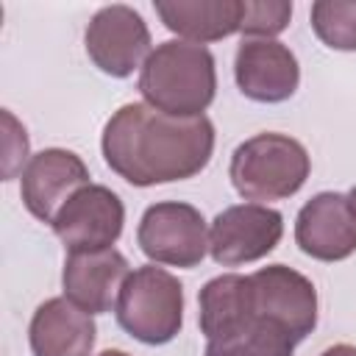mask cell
I'll return each instance as SVG.
<instances>
[{
  "label": "cell",
  "instance_id": "1",
  "mask_svg": "<svg viewBox=\"0 0 356 356\" xmlns=\"http://www.w3.org/2000/svg\"><path fill=\"white\" fill-rule=\"evenodd\" d=\"M100 150L111 172L131 186L186 181L211 161L214 125L206 114L175 117L147 103H125L103 125Z\"/></svg>",
  "mask_w": 356,
  "mask_h": 356
},
{
  "label": "cell",
  "instance_id": "2",
  "mask_svg": "<svg viewBox=\"0 0 356 356\" xmlns=\"http://www.w3.org/2000/svg\"><path fill=\"white\" fill-rule=\"evenodd\" d=\"M197 323L206 337L203 356H292L295 339L250 300L248 275L222 273L197 292Z\"/></svg>",
  "mask_w": 356,
  "mask_h": 356
},
{
  "label": "cell",
  "instance_id": "3",
  "mask_svg": "<svg viewBox=\"0 0 356 356\" xmlns=\"http://www.w3.org/2000/svg\"><path fill=\"white\" fill-rule=\"evenodd\" d=\"M139 95L147 106L175 117H203L217 95L214 56L203 44L167 39L139 70Z\"/></svg>",
  "mask_w": 356,
  "mask_h": 356
},
{
  "label": "cell",
  "instance_id": "4",
  "mask_svg": "<svg viewBox=\"0 0 356 356\" xmlns=\"http://www.w3.org/2000/svg\"><path fill=\"white\" fill-rule=\"evenodd\" d=\"M309 172H312L309 150L295 136L278 131H264L245 139L231 153V164H228V178L236 195L264 206L270 200H284L298 195Z\"/></svg>",
  "mask_w": 356,
  "mask_h": 356
},
{
  "label": "cell",
  "instance_id": "5",
  "mask_svg": "<svg viewBox=\"0 0 356 356\" xmlns=\"http://www.w3.org/2000/svg\"><path fill=\"white\" fill-rule=\"evenodd\" d=\"M120 328L142 345H167L184 328V284L159 264L136 267L117 300Z\"/></svg>",
  "mask_w": 356,
  "mask_h": 356
},
{
  "label": "cell",
  "instance_id": "6",
  "mask_svg": "<svg viewBox=\"0 0 356 356\" xmlns=\"http://www.w3.org/2000/svg\"><path fill=\"white\" fill-rule=\"evenodd\" d=\"M136 245L153 264L192 270L209 253V231L206 217L192 203L161 200L145 209Z\"/></svg>",
  "mask_w": 356,
  "mask_h": 356
},
{
  "label": "cell",
  "instance_id": "7",
  "mask_svg": "<svg viewBox=\"0 0 356 356\" xmlns=\"http://www.w3.org/2000/svg\"><path fill=\"white\" fill-rule=\"evenodd\" d=\"M83 47L89 61L111 78L134 75V70H142L153 53L147 22L136 8L122 3L103 6L92 14L83 33Z\"/></svg>",
  "mask_w": 356,
  "mask_h": 356
},
{
  "label": "cell",
  "instance_id": "8",
  "mask_svg": "<svg viewBox=\"0 0 356 356\" xmlns=\"http://www.w3.org/2000/svg\"><path fill=\"white\" fill-rule=\"evenodd\" d=\"M284 236L281 211L264 203H236L222 209L209 228V253L222 267L264 259Z\"/></svg>",
  "mask_w": 356,
  "mask_h": 356
},
{
  "label": "cell",
  "instance_id": "9",
  "mask_svg": "<svg viewBox=\"0 0 356 356\" xmlns=\"http://www.w3.org/2000/svg\"><path fill=\"white\" fill-rule=\"evenodd\" d=\"M50 225L67 253L114 248L125 225V206L114 189L86 184L61 206Z\"/></svg>",
  "mask_w": 356,
  "mask_h": 356
},
{
  "label": "cell",
  "instance_id": "10",
  "mask_svg": "<svg viewBox=\"0 0 356 356\" xmlns=\"http://www.w3.org/2000/svg\"><path fill=\"white\" fill-rule=\"evenodd\" d=\"M250 300L259 314L278 323L295 342H303L317 325V289L312 278L286 267L267 264L248 275Z\"/></svg>",
  "mask_w": 356,
  "mask_h": 356
},
{
  "label": "cell",
  "instance_id": "11",
  "mask_svg": "<svg viewBox=\"0 0 356 356\" xmlns=\"http://www.w3.org/2000/svg\"><path fill=\"white\" fill-rule=\"evenodd\" d=\"M298 248L317 261H342L356 253V206L342 192H317L295 217Z\"/></svg>",
  "mask_w": 356,
  "mask_h": 356
},
{
  "label": "cell",
  "instance_id": "12",
  "mask_svg": "<svg viewBox=\"0 0 356 356\" xmlns=\"http://www.w3.org/2000/svg\"><path fill=\"white\" fill-rule=\"evenodd\" d=\"M86 184H89V167L78 153L67 147L39 150L19 172L22 203L42 222H53L61 206Z\"/></svg>",
  "mask_w": 356,
  "mask_h": 356
},
{
  "label": "cell",
  "instance_id": "13",
  "mask_svg": "<svg viewBox=\"0 0 356 356\" xmlns=\"http://www.w3.org/2000/svg\"><path fill=\"white\" fill-rule=\"evenodd\" d=\"M234 81L248 100L284 103L298 92L300 64L278 39H242L234 56Z\"/></svg>",
  "mask_w": 356,
  "mask_h": 356
},
{
  "label": "cell",
  "instance_id": "14",
  "mask_svg": "<svg viewBox=\"0 0 356 356\" xmlns=\"http://www.w3.org/2000/svg\"><path fill=\"white\" fill-rule=\"evenodd\" d=\"M131 275L128 259L117 248L67 253L61 270L64 295L89 314H106L117 309L120 292Z\"/></svg>",
  "mask_w": 356,
  "mask_h": 356
},
{
  "label": "cell",
  "instance_id": "15",
  "mask_svg": "<svg viewBox=\"0 0 356 356\" xmlns=\"http://www.w3.org/2000/svg\"><path fill=\"white\" fill-rule=\"evenodd\" d=\"M95 339L97 328L92 314L75 306L67 295L39 303L28 325V345L33 356H89Z\"/></svg>",
  "mask_w": 356,
  "mask_h": 356
},
{
  "label": "cell",
  "instance_id": "16",
  "mask_svg": "<svg viewBox=\"0 0 356 356\" xmlns=\"http://www.w3.org/2000/svg\"><path fill=\"white\" fill-rule=\"evenodd\" d=\"M153 8L178 39L206 47L242 28L245 0H156Z\"/></svg>",
  "mask_w": 356,
  "mask_h": 356
},
{
  "label": "cell",
  "instance_id": "17",
  "mask_svg": "<svg viewBox=\"0 0 356 356\" xmlns=\"http://www.w3.org/2000/svg\"><path fill=\"white\" fill-rule=\"evenodd\" d=\"M312 31L325 47L356 53V3L353 0L312 3Z\"/></svg>",
  "mask_w": 356,
  "mask_h": 356
},
{
  "label": "cell",
  "instance_id": "18",
  "mask_svg": "<svg viewBox=\"0 0 356 356\" xmlns=\"http://www.w3.org/2000/svg\"><path fill=\"white\" fill-rule=\"evenodd\" d=\"M292 19V3L286 0H245L242 28L248 39H273L281 31H286Z\"/></svg>",
  "mask_w": 356,
  "mask_h": 356
},
{
  "label": "cell",
  "instance_id": "19",
  "mask_svg": "<svg viewBox=\"0 0 356 356\" xmlns=\"http://www.w3.org/2000/svg\"><path fill=\"white\" fill-rule=\"evenodd\" d=\"M3 122H6V139H3V145H6V167H3V175L8 181V178H14L17 170H25L22 167L25 161H31L28 159L31 145H28L25 128L11 117V111H3Z\"/></svg>",
  "mask_w": 356,
  "mask_h": 356
},
{
  "label": "cell",
  "instance_id": "20",
  "mask_svg": "<svg viewBox=\"0 0 356 356\" xmlns=\"http://www.w3.org/2000/svg\"><path fill=\"white\" fill-rule=\"evenodd\" d=\"M320 356H356V345H348V342H337V345L325 348Z\"/></svg>",
  "mask_w": 356,
  "mask_h": 356
},
{
  "label": "cell",
  "instance_id": "21",
  "mask_svg": "<svg viewBox=\"0 0 356 356\" xmlns=\"http://www.w3.org/2000/svg\"><path fill=\"white\" fill-rule=\"evenodd\" d=\"M97 356H131V353H125V350H120V348H108V350H103V353H97Z\"/></svg>",
  "mask_w": 356,
  "mask_h": 356
},
{
  "label": "cell",
  "instance_id": "22",
  "mask_svg": "<svg viewBox=\"0 0 356 356\" xmlns=\"http://www.w3.org/2000/svg\"><path fill=\"white\" fill-rule=\"evenodd\" d=\"M348 197H350V203H353V206H356V186H353V189H350V192H348Z\"/></svg>",
  "mask_w": 356,
  "mask_h": 356
}]
</instances>
